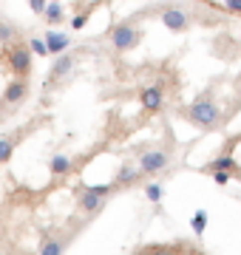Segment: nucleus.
<instances>
[{
	"label": "nucleus",
	"instance_id": "16",
	"mask_svg": "<svg viewBox=\"0 0 241 255\" xmlns=\"http://www.w3.org/2000/svg\"><path fill=\"white\" fill-rule=\"evenodd\" d=\"M190 227H193L196 236H204V230H207V213L204 210H199L193 216V221H190Z\"/></svg>",
	"mask_w": 241,
	"mask_h": 255
},
{
	"label": "nucleus",
	"instance_id": "19",
	"mask_svg": "<svg viewBox=\"0 0 241 255\" xmlns=\"http://www.w3.org/2000/svg\"><path fill=\"white\" fill-rule=\"evenodd\" d=\"M28 48H31V54H37V57H48V46H46V40H37V37H31V40H28Z\"/></svg>",
	"mask_w": 241,
	"mask_h": 255
},
{
	"label": "nucleus",
	"instance_id": "13",
	"mask_svg": "<svg viewBox=\"0 0 241 255\" xmlns=\"http://www.w3.org/2000/svg\"><path fill=\"white\" fill-rule=\"evenodd\" d=\"M48 170H51L54 176H65L68 170H71V159H68V156H63V153L51 156V162H48Z\"/></svg>",
	"mask_w": 241,
	"mask_h": 255
},
{
	"label": "nucleus",
	"instance_id": "23",
	"mask_svg": "<svg viewBox=\"0 0 241 255\" xmlns=\"http://www.w3.org/2000/svg\"><path fill=\"white\" fill-rule=\"evenodd\" d=\"M224 6H227V11H233V14H241V0H224Z\"/></svg>",
	"mask_w": 241,
	"mask_h": 255
},
{
	"label": "nucleus",
	"instance_id": "27",
	"mask_svg": "<svg viewBox=\"0 0 241 255\" xmlns=\"http://www.w3.org/2000/svg\"><path fill=\"white\" fill-rule=\"evenodd\" d=\"M202 3H204V0H202Z\"/></svg>",
	"mask_w": 241,
	"mask_h": 255
},
{
	"label": "nucleus",
	"instance_id": "11",
	"mask_svg": "<svg viewBox=\"0 0 241 255\" xmlns=\"http://www.w3.org/2000/svg\"><path fill=\"white\" fill-rule=\"evenodd\" d=\"M68 34H60V31H48L46 34V46H48V54H63L68 48Z\"/></svg>",
	"mask_w": 241,
	"mask_h": 255
},
{
	"label": "nucleus",
	"instance_id": "7",
	"mask_svg": "<svg viewBox=\"0 0 241 255\" xmlns=\"http://www.w3.org/2000/svg\"><path fill=\"white\" fill-rule=\"evenodd\" d=\"M142 179V170L139 164H122L120 170H117V176H114V190H125V187H133V184H139Z\"/></svg>",
	"mask_w": 241,
	"mask_h": 255
},
{
	"label": "nucleus",
	"instance_id": "9",
	"mask_svg": "<svg viewBox=\"0 0 241 255\" xmlns=\"http://www.w3.org/2000/svg\"><path fill=\"white\" fill-rule=\"evenodd\" d=\"M139 102H142L145 111L156 114V111H162V105H165V94H162L159 85H150V88H145V91L139 94Z\"/></svg>",
	"mask_w": 241,
	"mask_h": 255
},
{
	"label": "nucleus",
	"instance_id": "3",
	"mask_svg": "<svg viewBox=\"0 0 241 255\" xmlns=\"http://www.w3.org/2000/svg\"><path fill=\"white\" fill-rule=\"evenodd\" d=\"M167 164H170V153L167 150H159V147H150L139 156V170L142 176H156L162 173Z\"/></svg>",
	"mask_w": 241,
	"mask_h": 255
},
{
	"label": "nucleus",
	"instance_id": "8",
	"mask_svg": "<svg viewBox=\"0 0 241 255\" xmlns=\"http://www.w3.org/2000/svg\"><path fill=\"white\" fill-rule=\"evenodd\" d=\"M28 97V82L23 80V77H17V80H11L6 88H3V102L6 105H20V102H26Z\"/></svg>",
	"mask_w": 241,
	"mask_h": 255
},
{
	"label": "nucleus",
	"instance_id": "6",
	"mask_svg": "<svg viewBox=\"0 0 241 255\" xmlns=\"http://www.w3.org/2000/svg\"><path fill=\"white\" fill-rule=\"evenodd\" d=\"M105 196H100V193H94L91 187H83L80 190V199H77V207H80V213H85V216H97L102 207H105Z\"/></svg>",
	"mask_w": 241,
	"mask_h": 255
},
{
	"label": "nucleus",
	"instance_id": "2",
	"mask_svg": "<svg viewBox=\"0 0 241 255\" xmlns=\"http://www.w3.org/2000/svg\"><path fill=\"white\" fill-rule=\"evenodd\" d=\"M142 40V28L133 23V20H122V23H117V26L111 28V46L117 48V51H133V48L139 46Z\"/></svg>",
	"mask_w": 241,
	"mask_h": 255
},
{
	"label": "nucleus",
	"instance_id": "21",
	"mask_svg": "<svg viewBox=\"0 0 241 255\" xmlns=\"http://www.w3.org/2000/svg\"><path fill=\"white\" fill-rule=\"evenodd\" d=\"M213 173V182L216 184H227L230 182V170H210Z\"/></svg>",
	"mask_w": 241,
	"mask_h": 255
},
{
	"label": "nucleus",
	"instance_id": "20",
	"mask_svg": "<svg viewBox=\"0 0 241 255\" xmlns=\"http://www.w3.org/2000/svg\"><path fill=\"white\" fill-rule=\"evenodd\" d=\"M14 26L11 23H0V43H9V40H14Z\"/></svg>",
	"mask_w": 241,
	"mask_h": 255
},
{
	"label": "nucleus",
	"instance_id": "12",
	"mask_svg": "<svg viewBox=\"0 0 241 255\" xmlns=\"http://www.w3.org/2000/svg\"><path fill=\"white\" fill-rule=\"evenodd\" d=\"M43 17H46L48 26H60V23L65 20V11H63V6H60V3H54V0H51V3L46 6V11H43Z\"/></svg>",
	"mask_w": 241,
	"mask_h": 255
},
{
	"label": "nucleus",
	"instance_id": "18",
	"mask_svg": "<svg viewBox=\"0 0 241 255\" xmlns=\"http://www.w3.org/2000/svg\"><path fill=\"white\" fill-rule=\"evenodd\" d=\"M65 250V244H60V241H43L40 244V253L43 255H60Z\"/></svg>",
	"mask_w": 241,
	"mask_h": 255
},
{
	"label": "nucleus",
	"instance_id": "15",
	"mask_svg": "<svg viewBox=\"0 0 241 255\" xmlns=\"http://www.w3.org/2000/svg\"><path fill=\"white\" fill-rule=\"evenodd\" d=\"M14 139H9V136H3L0 139V164H6L11 159V156H14Z\"/></svg>",
	"mask_w": 241,
	"mask_h": 255
},
{
	"label": "nucleus",
	"instance_id": "5",
	"mask_svg": "<svg viewBox=\"0 0 241 255\" xmlns=\"http://www.w3.org/2000/svg\"><path fill=\"white\" fill-rule=\"evenodd\" d=\"M9 65H11V71H14V77H26L31 71V48L28 46L9 48Z\"/></svg>",
	"mask_w": 241,
	"mask_h": 255
},
{
	"label": "nucleus",
	"instance_id": "10",
	"mask_svg": "<svg viewBox=\"0 0 241 255\" xmlns=\"http://www.w3.org/2000/svg\"><path fill=\"white\" fill-rule=\"evenodd\" d=\"M71 71H74V57L63 51V54H57L54 65H51V71H48V77H51V80H63V77H68Z\"/></svg>",
	"mask_w": 241,
	"mask_h": 255
},
{
	"label": "nucleus",
	"instance_id": "1",
	"mask_svg": "<svg viewBox=\"0 0 241 255\" xmlns=\"http://www.w3.org/2000/svg\"><path fill=\"white\" fill-rule=\"evenodd\" d=\"M187 119H190L196 128H202V130H213V128L222 125V111H219V105H216L213 100L202 97V100H196L193 105L187 108Z\"/></svg>",
	"mask_w": 241,
	"mask_h": 255
},
{
	"label": "nucleus",
	"instance_id": "25",
	"mask_svg": "<svg viewBox=\"0 0 241 255\" xmlns=\"http://www.w3.org/2000/svg\"><path fill=\"white\" fill-rule=\"evenodd\" d=\"M0 114H3V100H0Z\"/></svg>",
	"mask_w": 241,
	"mask_h": 255
},
{
	"label": "nucleus",
	"instance_id": "26",
	"mask_svg": "<svg viewBox=\"0 0 241 255\" xmlns=\"http://www.w3.org/2000/svg\"><path fill=\"white\" fill-rule=\"evenodd\" d=\"M48 3H51V0H48ZM54 3H63V0H54Z\"/></svg>",
	"mask_w": 241,
	"mask_h": 255
},
{
	"label": "nucleus",
	"instance_id": "14",
	"mask_svg": "<svg viewBox=\"0 0 241 255\" xmlns=\"http://www.w3.org/2000/svg\"><path fill=\"white\" fill-rule=\"evenodd\" d=\"M204 170H230V173H233V170H239V162H236L233 156H216Z\"/></svg>",
	"mask_w": 241,
	"mask_h": 255
},
{
	"label": "nucleus",
	"instance_id": "22",
	"mask_svg": "<svg viewBox=\"0 0 241 255\" xmlns=\"http://www.w3.org/2000/svg\"><path fill=\"white\" fill-rule=\"evenodd\" d=\"M28 6H31V11H34V14H43V11H46V6H48V0H28Z\"/></svg>",
	"mask_w": 241,
	"mask_h": 255
},
{
	"label": "nucleus",
	"instance_id": "4",
	"mask_svg": "<svg viewBox=\"0 0 241 255\" xmlns=\"http://www.w3.org/2000/svg\"><path fill=\"white\" fill-rule=\"evenodd\" d=\"M190 23H193V17H190L185 9H179V6H170V9L162 11V26H165L167 31H187Z\"/></svg>",
	"mask_w": 241,
	"mask_h": 255
},
{
	"label": "nucleus",
	"instance_id": "24",
	"mask_svg": "<svg viewBox=\"0 0 241 255\" xmlns=\"http://www.w3.org/2000/svg\"><path fill=\"white\" fill-rule=\"evenodd\" d=\"M85 20H88V17H85V14H77V17H74V20H71V26H74V28H77V31H80V28H83V26H85Z\"/></svg>",
	"mask_w": 241,
	"mask_h": 255
},
{
	"label": "nucleus",
	"instance_id": "17",
	"mask_svg": "<svg viewBox=\"0 0 241 255\" xmlns=\"http://www.w3.org/2000/svg\"><path fill=\"white\" fill-rule=\"evenodd\" d=\"M145 196H148V201L159 204V201H162V184H156V182L145 184Z\"/></svg>",
	"mask_w": 241,
	"mask_h": 255
}]
</instances>
